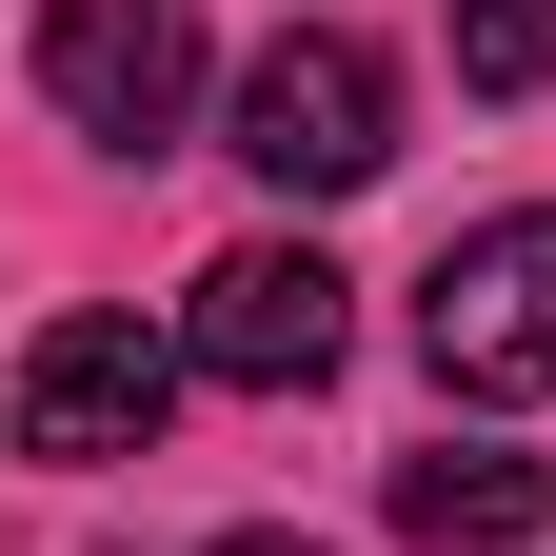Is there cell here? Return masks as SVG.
<instances>
[{
  "instance_id": "5b68a950",
  "label": "cell",
  "mask_w": 556,
  "mask_h": 556,
  "mask_svg": "<svg viewBox=\"0 0 556 556\" xmlns=\"http://www.w3.org/2000/svg\"><path fill=\"white\" fill-rule=\"evenodd\" d=\"M338 299H358V278H338L318 239H239V258H199L179 358H199V378H239V397H318V378H338V338H358Z\"/></svg>"
},
{
  "instance_id": "7a4b0ae2",
  "label": "cell",
  "mask_w": 556,
  "mask_h": 556,
  "mask_svg": "<svg viewBox=\"0 0 556 556\" xmlns=\"http://www.w3.org/2000/svg\"><path fill=\"white\" fill-rule=\"evenodd\" d=\"M417 358H438V397H556V199L438 239V278H417Z\"/></svg>"
},
{
  "instance_id": "277c9868",
  "label": "cell",
  "mask_w": 556,
  "mask_h": 556,
  "mask_svg": "<svg viewBox=\"0 0 556 556\" xmlns=\"http://www.w3.org/2000/svg\"><path fill=\"white\" fill-rule=\"evenodd\" d=\"M40 100L100 160H160L199 119V0H40Z\"/></svg>"
},
{
  "instance_id": "3957f363",
  "label": "cell",
  "mask_w": 556,
  "mask_h": 556,
  "mask_svg": "<svg viewBox=\"0 0 556 556\" xmlns=\"http://www.w3.org/2000/svg\"><path fill=\"white\" fill-rule=\"evenodd\" d=\"M179 338H139V318H40L21 338V378H0V438H21V457H60V477H100V457H139V438H160V417H179Z\"/></svg>"
},
{
  "instance_id": "6da1fadb",
  "label": "cell",
  "mask_w": 556,
  "mask_h": 556,
  "mask_svg": "<svg viewBox=\"0 0 556 556\" xmlns=\"http://www.w3.org/2000/svg\"><path fill=\"white\" fill-rule=\"evenodd\" d=\"M239 160H258L278 199H358V179L397 160V60L338 40V21L258 40V60H239Z\"/></svg>"
},
{
  "instance_id": "52a82bcc",
  "label": "cell",
  "mask_w": 556,
  "mask_h": 556,
  "mask_svg": "<svg viewBox=\"0 0 556 556\" xmlns=\"http://www.w3.org/2000/svg\"><path fill=\"white\" fill-rule=\"evenodd\" d=\"M457 80L477 100H556V0H457Z\"/></svg>"
},
{
  "instance_id": "8992f818",
  "label": "cell",
  "mask_w": 556,
  "mask_h": 556,
  "mask_svg": "<svg viewBox=\"0 0 556 556\" xmlns=\"http://www.w3.org/2000/svg\"><path fill=\"white\" fill-rule=\"evenodd\" d=\"M397 536H417V556H536V536H556V457H497V438L397 457Z\"/></svg>"
},
{
  "instance_id": "ba28073f",
  "label": "cell",
  "mask_w": 556,
  "mask_h": 556,
  "mask_svg": "<svg viewBox=\"0 0 556 556\" xmlns=\"http://www.w3.org/2000/svg\"><path fill=\"white\" fill-rule=\"evenodd\" d=\"M219 556H318V536H219Z\"/></svg>"
}]
</instances>
